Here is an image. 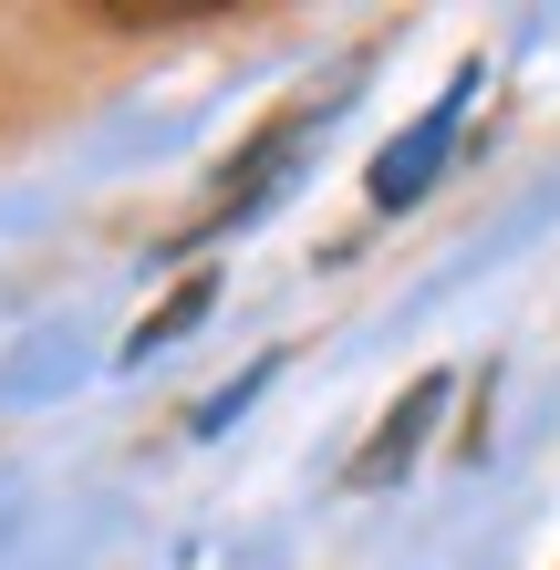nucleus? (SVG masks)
Returning <instances> with one entry per match:
<instances>
[{"mask_svg": "<svg viewBox=\"0 0 560 570\" xmlns=\"http://www.w3.org/2000/svg\"><path fill=\"white\" fill-rule=\"evenodd\" d=\"M468 94H478V73H456L436 105L415 115V136H394L384 156H374V208H415L425 187L446 177V156H456V125H468Z\"/></svg>", "mask_w": 560, "mask_h": 570, "instance_id": "f257e3e1", "label": "nucleus"}, {"mask_svg": "<svg viewBox=\"0 0 560 570\" xmlns=\"http://www.w3.org/2000/svg\"><path fill=\"white\" fill-rule=\"evenodd\" d=\"M208 291H218L208 271H187V291L167 301V312H146V322H136V343H125V353H156V343H177V332H187L197 312H208Z\"/></svg>", "mask_w": 560, "mask_h": 570, "instance_id": "7ed1b4c3", "label": "nucleus"}, {"mask_svg": "<svg viewBox=\"0 0 560 570\" xmlns=\"http://www.w3.org/2000/svg\"><path fill=\"white\" fill-rule=\"evenodd\" d=\"M271 374H281V363H249V374H239V384H218V394H208V405H197L187 425H197V435H218V425H228V415H239V405H249V394H259V384H271Z\"/></svg>", "mask_w": 560, "mask_h": 570, "instance_id": "20e7f679", "label": "nucleus"}, {"mask_svg": "<svg viewBox=\"0 0 560 570\" xmlns=\"http://www.w3.org/2000/svg\"><path fill=\"white\" fill-rule=\"evenodd\" d=\"M436 415H446V374H425V384L405 394V405L384 415V435H374L364 456H353V488H384L394 466H415V446H425V425H436Z\"/></svg>", "mask_w": 560, "mask_h": 570, "instance_id": "f03ea898", "label": "nucleus"}]
</instances>
